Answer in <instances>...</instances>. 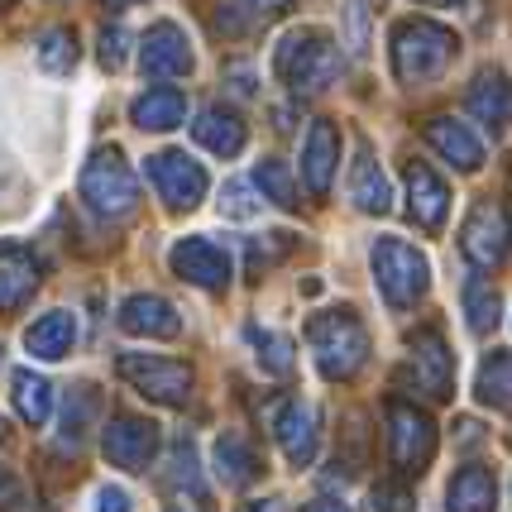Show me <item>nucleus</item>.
I'll return each instance as SVG.
<instances>
[{"label": "nucleus", "instance_id": "nucleus-1", "mask_svg": "<svg viewBox=\"0 0 512 512\" xmlns=\"http://www.w3.org/2000/svg\"><path fill=\"white\" fill-rule=\"evenodd\" d=\"M273 72H278V82L292 96H316V91H326L340 77V44H335L326 29L302 24V29H292V34L278 39Z\"/></svg>", "mask_w": 512, "mask_h": 512}, {"label": "nucleus", "instance_id": "nucleus-2", "mask_svg": "<svg viewBox=\"0 0 512 512\" xmlns=\"http://www.w3.org/2000/svg\"><path fill=\"white\" fill-rule=\"evenodd\" d=\"M307 345H312V359L321 369V379H355L369 359V331L355 312H321L307 321Z\"/></svg>", "mask_w": 512, "mask_h": 512}, {"label": "nucleus", "instance_id": "nucleus-3", "mask_svg": "<svg viewBox=\"0 0 512 512\" xmlns=\"http://www.w3.org/2000/svg\"><path fill=\"white\" fill-rule=\"evenodd\" d=\"M460 53L455 29L436 20H402L393 29V72L398 82H436Z\"/></svg>", "mask_w": 512, "mask_h": 512}, {"label": "nucleus", "instance_id": "nucleus-4", "mask_svg": "<svg viewBox=\"0 0 512 512\" xmlns=\"http://www.w3.org/2000/svg\"><path fill=\"white\" fill-rule=\"evenodd\" d=\"M369 259H374V278H379L383 302H388L393 312H412L426 297V288H431V264H426V254L417 245H407L402 235H379Z\"/></svg>", "mask_w": 512, "mask_h": 512}, {"label": "nucleus", "instance_id": "nucleus-5", "mask_svg": "<svg viewBox=\"0 0 512 512\" xmlns=\"http://www.w3.org/2000/svg\"><path fill=\"white\" fill-rule=\"evenodd\" d=\"M82 201L106 221H125L139 206V178L120 149H96L82 168Z\"/></svg>", "mask_w": 512, "mask_h": 512}, {"label": "nucleus", "instance_id": "nucleus-6", "mask_svg": "<svg viewBox=\"0 0 512 512\" xmlns=\"http://www.w3.org/2000/svg\"><path fill=\"white\" fill-rule=\"evenodd\" d=\"M120 379L163 407H187L192 398V369L168 355H120Z\"/></svg>", "mask_w": 512, "mask_h": 512}, {"label": "nucleus", "instance_id": "nucleus-7", "mask_svg": "<svg viewBox=\"0 0 512 512\" xmlns=\"http://www.w3.org/2000/svg\"><path fill=\"white\" fill-rule=\"evenodd\" d=\"M388 450H393V465L402 474H422L436 455V422L426 417L417 402L393 398L388 402Z\"/></svg>", "mask_w": 512, "mask_h": 512}, {"label": "nucleus", "instance_id": "nucleus-8", "mask_svg": "<svg viewBox=\"0 0 512 512\" xmlns=\"http://www.w3.org/2000/svg\"><path fill=\"white\" fill-rule=\"evenodd\" d=\"M144 178L154 182V192L163 206H173V211H192L201 197H206V168H201L197 158H187L182 149H158V154L144 158Z\"/></svg>", "mask_w": 512, "mask_h": 512}, {"label": "nucleus", "instance_id": "nucleus-9", "mask_svg": "<svg viewBox=\"0 0 512 512\" xmlns=\"http://www.w3.org/2000/svg\"><path fill=\"white\" fill-rule=\"evenodd\" d=\"M101 450L115 469H149L158 455V426L149 417H134V412H120L101 426Z\"/></svg>", "mask_w": 512, "mask_h": 512}, {"label": "nucleus", "instance_id": "nucleus-10", "mask_svg": "<svg viewBox=\"0 0 512 512\" xmlns=\"http://www.w3.org/2000/svg\"><path fill=\"white\" fill-rule=\"evenodd\" d=\"M460 249L474 268H498L508 254V216L498 201H479L460 225Z\"/></svg>", "mask_w": 512, "mask_h": 512}, {"label": "nucleus", "instance_id": "nucleus-11", "mask_svg": "<svg viewBox=\"0 0 512 512\" xmlns=\"http://www.w3.org/2000/svg\"><path fill=\"white\" fill-rule=\"evenodd\" d=\"M168 264H173V273H178L182 283H192V288H225V283H230V254H225V245L206 240V235L178 240L173 254H168Z\"/></svg>", "mask_w": 512, "mask_h": 512}, {"label": "nucleus", "instance_id": "nucleus-12", "mask_svg": "<svg viewBox=\"0 0 512 512\" xmlns=\"http://www.w3.org/2000/svg\"><path fill=\"white\" fill-rule=\"evenodd\" d=\"M273 436H278V446L288 455V465H297V469L312 465L316 446H321V417H316V407L302 398H288L273 412Z\"/></svg>", "mask_w": 512, "mask_h": 512}, {"label": "nucleus", "instance_id": "nucleus-13", "mask_svg": "<svg viewBox=\"0 0 512 512\" xmlns=\"http://www.w3.org/2000/svg\"><path fill=\"white\" fill-rule=\"evenodd\" d=\"M192 44H187V34H182L173 20H158L149 34H144V44H139V72L144 77H187L192 72Z\"/></svg>", "mask_w": 512, "mask_h": 512}, {"label": "nucleus", "instance_id": "nucleus-14", "mask_svg": "<svg viewBox=\"0 0 512 512\" xmlns=\"http://www.w3.org/2000/svg\"><path fill=\"white\" fill-rule=\"evenodd\" d=\"M120 331L139 335V340H173V335H182V316L168 297L134 292V297L120 302Z\"/></svg>", "mask_w": 512, "mask_h": 512}, {"label": "nucleus", "instance_id": "nucleus-15", "mask_svg": "<svg viewBox=\"0 0 512 512\" xmlns=\"http://www.w3.org/2000/svg\"><path fill=\"white\" fill-rule=\"evenodd\" d=\"M407 211L426 235H436L450 216V187L431 163H407Z\"/></svg>", "mask_w": 512, "mask_h": 512}, {"label": "nucleus", "instance_id": "nucleus-16", "mask_svg": "<svg viewBox=\"0 0 512 512\" xmlns=\"http://www.w3.org/2000/svg\"><path fill=\"white\" fill-rule=\"evenodd\" d=\"M340 149H345V139L335 130V120H316L312 130H307V144H302V182H307V192L316 201L331 192L335 168H340Z\"/></svg>", "mask_w": 512, "mask_h": 512}, {"label": "nucleus", "instance_id": "nucleus-17", "mask_svg": "<svg viewBox=\"0 0 512 512\" xmlns=\"http://www.w3.org/2000/svg\"><path fill=\"white\" fill-rule=\"evenodd\" d=\"M407 350H412V374H417V388H422L426 398L446 402L450 388H455V359H450L441 331H417Z\"/></svg>", "mask_w": 512, "mask_h": 512}, {"label": "nucleus", "instance_id": "nucleus-18", "mask_svg": "<svg viewBox=\"0 0 512 512\" xmlns=\"http://www.w3.org/2000/svg\"><path fill=\"white\" fill-rule=\"evenodd\" d=\"M426 144L446 158L450 168H460V173H479L484 168V139L469 130L465 120H455V115L426 120Z\"/></svg>", "mask_w": 512, "mask_h": 512}, {"label": "nucleus", "instance_id": "nucleus-19", "mask_svg": "<svg viewBox=\"0 0 512 512\" xmlns=\"http://www.w3.org/2000/svg\"><path fill=\"white\" fill-rule=\"evenodd\" d=\"M39 288V259L20 240H0V312L24 307Z\"/></svg>", "mask_w": 512, "mask_h": 512}, {"label": "nucleus", "instance_id": "nucleus-20", "mask_svg": "<svg viewBox=\"0 0 512 512\" xmlns=\"http://www.w3.org/2000/svg\"><path fill=\"white\" fill-rule=\"evenodd\" d=\"M211 465H216V479L225 489H249L264 474V460H259V450L245 431H221L216 446H211Z\"/></svg>", "mask_w": 512, "mask_h": 512}, {"label": "nucleus", "instance_id": "nucleus-21", "mask_svg": "<svg viewBox=\"0 0 512 512\" xmlns=\"http://www.w3.org/2000/svg\"><path fill=\"white\" fill-rule=\"evenodd\" d=\"M130 120L144 134H168L187 120V91L182 87H149L130 101Z\"/></svg>", "mask_w": 512, "mask_h": 512}, {"label": "nucleus", "instance_id": "nucleus-22", "mask_svg": "<svg viewBox=\"0 0 512 512\" xmlns=\"http://www.w3.org/2000/svg\"><path fill=\"white\" fill-rule=\"evenodd\" d=\"M192 134H197L201 149H211L216 158H235L245 154V120L235 111H225V106H206V111L197 115V125H192Z\"/></svg>", "mask_w": 512, "mask_h": 512}, {"label": "nucleus", "instance_id": "nucleus-23", "mask_svg": "<svg viewBox=\"0 0 512 512\" xmlns=\"http://www.w3.org/2000/svg\"><path fill=\"white\" fill-rule=\"evenodd\" d=\"M72 340H77V316L72 312H44L34 316V326L24 331V350L34 359H67V350H72Z\"/></svg>", "mask_w": 512, "mask_h": 512}, {"label": "nucleus", "instance_id": "nucleus-24", "mask_svg": "<svg viewBox=\"0 0 512 512\" xmlns=\"http://www.w3.org/2000/svg\"><path fill=\"white\" fill-rule=\"evenodd\" d=\"M446 503H450V512H493L498 508V479H493V469H484V465L455 469Z\"/></svg>", "mask_w": 512, "mask_h": 512}, {"label": "nucleus", "instance_id": "nucleus-25", "mask_svg": "<svg viewBox=\"0 0 512 512\" xmlns=\"http://www.w3.org/2000/svg\"><path fill=\"white\" fill-rule=\"evenodd\" d=\"M350 201H355L364 216H388L393 211V187L383 178V168L374 163L369 149H359L355 173H350Z\"/></svg>", "mask_w": 512, "mask_h": 512}, {"label": "nucleus", "instance_id": "nucleus-26", "mask_svg": "<svg viewBox=\"0 0 512 512\" xmlns=\"http://www.w3.org/2000/svg\"><path fill=\"white\" fill-rule=\"evenodd\" d=\"M465 106H469V115L484 120V125H512V77L484 72V77L469 87Z\"/></svg>", "mask_w": 512, "mask_h": 512}, {"label": "nucleus", "instance_id": "nucleus-27", "mask_svg": "<svg viewBox=\"0 0 512 512\" xmlns=\"http://www.w3.org/2000/svg\"><path fill=\"white\" fill-rule=\"evenodd\" d=\"M474 398L484 402V407H493V412L512 417V350L484 355L479 374H474Z\"/></svg>", "mask_w": 512, "mask_h": 512}, {"label": "nucleus", "instance_id": "nucleus-28", "mask_svg": "<svg viewBox=\"0 0 512 512\" xmlns=\"http://www.w3.org/2000/svg\"><path fill=\"white\" fill-rule=\"evenodd\" d=\"M10 402H15L24 426H44L53 417V383L34 369H15L10 374Z\"/></svg>", "mask_w": 512, "mask_h": 512}, {"label": "nucleus", "instance_id": "nucleus-29", "mask_svg": "<svg viewBox=\"0 0 512 512\" xmlns=\"http://www.w3.org/2000/svg\"><path fill=\"white\" fill-rule=\"evenodd\" d=\"M245 340H249V350H254V359H259V369H264L268 379H288V374H292V355H297L292 335L268 331V326H249Z\"/></svg>", "mask_w": 512, "mask_h": 512}, {"label": "nucleus", "instance_id": "nucleus-30", "mask_svg": "<svg viewBox=\"0 0 512 512\" xmlns=\"http://www.w3.org/2000/svg\"><path fill=\"white\" fill-rule=\"evenodd\" d=\"M460 302H465V321L474 335H489L498 331V321H503V297H498V288L493 283H484V278H469L465 292H460Z\"/></svg>", "mask_w": 512, "mask_h": 512}, {"label": "nucleus", "instance_id": "nucleus-31", "mask_svg": "<svg viewBox=\"0 0 512 512\" xmlns=\"http://www.w3.org/2000/svg\"><path fill=\"white\" fill-rule=\"evenodd\" d=\"M34 63L44 67V72H53V77L72 72V67H77V34H72L67 24L44 29V34H39V44H34Z\"/></svg>", "mask_w": 512, "mask_h": 512}, {"label": "nucleus", "instance_id": "nucleus-32", "mask_svg": "<svg viewBox=\"0 0 512 512\" xmlns=\"http://www.w3.org/2000/svg\"><path fill=\"white\" fill-rule=\"evenodd\" d=\"M168 489L178 493V498H206V484H201L197 474V446L182 436V441H173V450H168Z\"/></svg>", "mask_w": 512, "mask_h": 512}, {"label": "nucleus", "instance_id": "nucleus-33", "mask_svg": "<svg viewBox=\"0 0 512 512\" xmlns=\"http://www.w3.org/2000/svg\"><path fill=\"white\" fill-rule=\"evenodd\" d=\"M91 417H101V398H96V388H72L67 393V407H63V446H82L91 431Z\"/></svg>", "mask_w": 512, "mask_h": 512}, {"label": "nucleus", "instance_id": "nucleus-34", "mask_svg": "<svg viewBox=\"0 0 512 512\" xmlns=\"http://www.w3.org/2000/svg\"><path fill=\"white\" fill-rule=\"evenodd\" d=\"M292 249H297V240H292L288 230H273V235H254V240H245V268H249V278H264L268 268H278L292 254Z\"/></svg>", "mask_w": 512, "mask_h": 512}, {"label": "nucleus", "instance_id": "nucleus-35", "mask_svg": "<svg viewBox=\"0 0 512 512\" xmlns=\"http://www.w3.org/2000/svg\"><path fill=\"white\" fill-rule=\"evenodd\" d=\"M254 187L264 192V201L283 206V211H292V206H297V182H292L288 163H278V158H264V163L254 168Z\"/></svg>", "mask_w": 512, "mask_h": 512}, {"label": "nucleus", "instance_id": "nucleus-36", "mask_svg": "<svg viewBox=\"0 0 512 512\" xmlns=\"http://www.w3.org/2000/svg\"><path fill=\"white\" fill-rule=\"evenodd\" d=\"M259 211H264V201H259V192H254V182L230 178L221 187V216H230V221H254Z\"/></svg>", "mask_w": 512, "mask_h": 512}, {"label": "nucleus", "instance_id": "nucleus-37", "mask_svg": "<svg viewBox=\"0 0 512 512\" xmlns=\"http://www.w3.org/2000/svg\"><path fill=\"white\" fill-rule=\"evenodd\" d=\"M130 58V29L125 24H111V29H101V48H96V63L106 67V72H120Z\"/></svg>", "mask_w": 512, "mask_h": 512}, {"label": "nucleus", "instance_id": "nucleus-38", "mask_svg": "<svg viewBox=\"0 0 512 512\" xmlns=\"http://www.w3.org/2000/svg\"><path fill=\"white\" fill-rule=\"evenodd\" d=\"M374 512H417V493L407 484H379L374 489Z\"/></svg>", "mask_w": 512, "mask_h": 512}, {"label": "nucleus", "instance_id": "nucleus-39", "mask_svg": "<svg viewBox=\"0 0 512 512\" xmlns=\"http://www.w3.org/2000/svg\"><path fill=\"white\" fill-rule=\"evenodd\" d=\"M24 508V489H20V479L10 474V469L0 465V512H20Z\"/></svg>", "mask_w": 512, "mask_h": 512}, {"label": "nucleus", "instance_id": "nucleus-40", "mask_svg": "<svg viewBox=\"0 0 512 512\" xmlns=\"http://www.w3.org/2000/svg\"><path fill=\"white\" fill-rule=\"evenodd\" d=\"M91 512H130V493L106 484V489H96V498H91Z\"/></svg>", "mask_w": 512, "mask_h": 512}, {"label": "nucleus", "instance_id": "nucleus-41", "mask_svg": "<svg viewBox=\"0 0 512 512\" xmlns=\"http://www.w3.org/2000/svg\"><path fill=\"white\" fill-rule=\"evenodd\" d=\"M230 82H235L240 96H249V91H254V72H249V67H230Z\"/></svg>", "mask_w": 512, "mask_h": 512}, {"label": "nucleus", "instance_id": "nucleus-42", "mask_svg": "<svg viewBox=\"0 0 512 512\" xmlns=\"http://www.w3.org/2000/svg\"><path fill=\"white\" fill-rule=\"evenodd\" d=\"M240 512H283V503H278V498H254V503H245Z\"/></svg>", "mask_w": 512, "mask_h": 512}, {"label": "nucleus", "instance_id": "nucleus-43", "mask_svg": "<svg viewBox=\"0 0 512 512\" xmlns=\"http://www.w3.org/2000/svg\"><path fill=\"white\" fill-rule=\"evenodd\" d=\"M302 512H350L345 503H335V498H316V503H307Z\"/></svg>", "mask_w": 512, "mask_h": 512}, {"label": "nucleus", "instance_id": "nucleus-44", "mask_svg": "<svg viewBox=\"0 0 512 512\" xmlns=\"http://www.w3.org/2000/svg\"><path fill=\"white\" fill-rule=\"evenodd\" d=\"M249 5H254L259 15H278V10H283V5H292V0H249Z\"/></svg>", "mask_w": 512, "mask_h": 512}, {"label": "nucleus", "instance_id": "nucleus-45", "mask_svg": "<svg viewBox=\"0 0 512 512\" xmlns=\"http://www.w3.org/2000/svg\"><path fill=\"white\" fill-rule=\"evenodd\" d=\"M101 5H111V10H125V5H139V0H101Z\"/></svg>", "mask_w": 512, "mask_h": 512}, {"label": "nucleus", "instance_id": "nucleus-46", "mask_svg": "<svg viewBox=\"0 0 512 512\" xmlns=\"http://www.w3.org/2000/svg\"><path fill=\"white\" fill-rule=\"evenodd\" d=\"M417 5H465V0H417Z\"/></svg>", "mask_w": 512, "mask_h": 512}, {"label": "nucleus", "instance_id": "nucleus-47", "mask_svg": "<svg viewBox=\"0 0 512 512\" xmlns=\"http://www.w3.org/2000/svg\"><path fill=\"white\" fill-rule=\"evenodd\" d=\"M508 240H512V230H508Z\"/></svg>", "mask_w": 512, "mask_h": 512}]
</instances>
